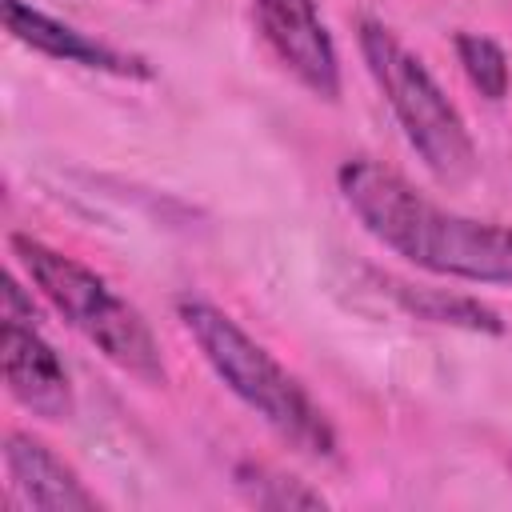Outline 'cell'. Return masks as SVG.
<instances>
[{"label":"cell","instance_id":"6da1fadb","mask_svg":"<svg viewBox=\"0 0 512 512\" xmlns=\"http://www.w3.org/2000/svg\"><path fill=\"white\" fill-rule=\"evenodd\" d=\"M336 188L364 232L400 260L436 276L512 288V228L448 212L368 156L344 160Z\"/></svg>","mask_w":512,"mask_h":512},{"label":"cell","instance_id":"7a4b0ae2","mask_svg":"<svg viewBox=\"0 0 512 512\" xmlns=\"http://www.w3.org/2000/svg\"><path fill=\"white\" fill-rule=\"evenodd\" d=\"M176 316L184 332L196 340L208 368L224 380V388L248 404L284 444L312 460H332L340 440L328 420V412L312 400V392L260 344L252 340L224 308L208 300H180Z\"/></svg>","mask_w":512,"mask_h":512},{"label":"cell","instance_id":"3957f363","mask_svg":"<svg viewBox=\"0 0 512 512\" xmlns=\"http://www.w3.org/2000/svg\"><path fill=\"white\" fill-rule=\"evenodd\" d=\"M8 248L28 284L52 304V312L72 332H80L108 364L144 384H164V356L148 320L100 272L20 232L8 240Z\"/></svg>","mask_w":512,"mask_h":512},{"label":"cell","instance_id":"277c9868","mask_svg":"<svg viewBox=\"0 0 512 512\" xmlns=\"http://www.w3.org/2000/svg\"><path fill=\"white\" fill-rule=\"evenodd\" d=\"M360 52L424 168L444 184L468 180L476 172V144L464 128V116L444 96L424 60L408 52L404 40L376 20L360 24Z\"/></svg>","mask_w":512,"mask_h":512},{"label":"cell","instance_id":"5b68a950","mask_svg":"<svg viewBox=\"0 0 512 512\" xmlns=\"http://www.w3.org/2000/svg\"><path fill=\"white\" fill-rule=\"evenodd\" d=\"M256 24L276 60L320 100L340 96V56L312 0H252Z\"/></svg>","mask_w":512,"mask_h":512},{"label":"cell","instance_id":"8992f818","mask_svg":"<svg viewBox=\"0 0 512 512\" xmlns=\"http://www.w3.org/2000/svg\"><path fill=\"white\" fill-rule=\"evenodd\" d=\"M0 320V360L12 400H20L28 412L44 420H64L72 412V384L60 356L36 332V320Z\"/></svg>","mask_w":512,"mask_h":512},{"label":"cell","instance_id":"52a82bcc","mask_svg":"<svg viewBox=\"0 0 512 512\" xmlns=\"http://www.w3.org/2000/svg\"><path fill=\"white\" fill-rule=\"evenodd\" d=\"M4 28L28 44L32 52L40 56H52V60H64V64H80V68H92V72H108V76H120V80H148L152 68L144 56H132V52H120L104 40H92L88 32L24 4V0H4Z\"/></svg>","mask_w":512,"mask_h":512},{"label":"cell","instance_id":"ba28073f","mask_svg":"<svg viewBox=\"0 0 512 512\" xmlns=\"http://www.w3.org/2000/svg\"><path fill=\"white\" fill-rule=\"evenodd\" d=\"M4 472L8 488L28 504V508H64V512H88L96 508V492L84 488L72 464H64L44 440L28 432H8L4 436Z\"/></svg>","mask_w":512,"mask_h":512},{"label":"cell","instance_id":"9c48e42d","mask_svg":"<svg viewBox=\"0 0 512 512\" xmlns=\"http://www.w3.org/2000/svg\"><path fill=\"white\" fill-rule=\"evenodd\" d=\"M392 296L420 320L432 324H452V328H468V332H504L500 316L460 292H444V288H412V284H392Z\"/></svg>","mask_w":512,"mask_h":512},{"label":"cell","instance_id":"30bf717a","mask_svg":"<svg viewBox=\"0 0 512 512\" xmlns=\"http://www.w3.org/2000/svg\"><path fill=\"white\" fill-rule=\"evenodd\" d=\"M456 48V60L468 76V84L484 96V100H504L508 96V52L492 40V36H480V32H456L452 40Z\"/></svg>","mask_w":512,"mask_h":512},{"label":"cell","instance_id":"8fae6325","mask_svg":"<svg viewBox=\"0 0 512 512\" xmlns=\"http://www.w3.org/2000/svg\"><path fill=\"white\" fill-rule=\"evenodd\" d=\"M236 488L244 492V500H252L256 508H320L324 496L316 488H308L296 476L272 472L264 464H240L236 468Z\"/></svg>","mask_w":512,"mask_h":512}]
</instances>
